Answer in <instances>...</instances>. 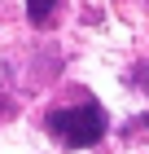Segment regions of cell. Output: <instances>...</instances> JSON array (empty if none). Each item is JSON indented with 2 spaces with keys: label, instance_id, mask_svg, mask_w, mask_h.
I'll use <instances>...</instances> for the list:
<instances>
[{
  "label": "cell",
  "instance_id": "obj_1",
  "mask_svg": "<svg viewBox=\"0 0 149 154\" xmlns=\"http://www.w3.org/2000/svg\"><path fill=\"white\" fill-rule=\"evenodd\" d=\"M48 132L57 137L70 150H83V145H97L105 137V110L97 101H83V106H66L48 115Z\"/></svg>",
  "mask_w": 149,
  "mask_h": 154
},
{
  "label": "cell",
  "instance_id": "obj_2",
  "mask_svg": "<svg viewBox=\"0 0 149 154\" xmlns=\"http://www.w3.org/2000/svg\"><path fill=\"white\" fill-rule=\"evenodd\" d=\"M57 5H61V0H26V18H31L35 26H44L48 18L57 13Z\"/></svg>",
  "mask_w": 149,
  "mask_h": 154
}]
</instances>
